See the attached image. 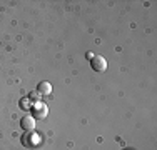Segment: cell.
I'll list each match as a JSON object with an SVG mask.
<instances>
[{
	"instance_id": "obj_3",
	"label": "cell",
	"mask_w": 157,
	"mask_h": 150,
	"mask_svg": "<svg viewBox=\"0 0 157 150\" xmlns=\"http://www.w3.org/2000/svg\"><path fill=\"white\" fill-rule=\"evenodd\" d=\"M47 115H48V108L44 103H35V105H33V117H35V118L44 120Z\"/></svg>"
},
{
	"instance_id": "obj_1",
	"label": "cell",
	"mask_w": 157,
	"mask_h": 150,
	"mask_svg": "<svg viewBox=\"0 0 157 150\" xmlns=\"http://www.w3.org/2000/svg\"><path fill=\"white\" fill-rule=\"evenodd\" d=\"M90 65L95 72H104V70H107V60L102 55H94L90 60Z\"/></svg>"
},
{
	"instance_id": "obj_7",
	"label": "cell",
	"mask_w": 157,
	"mask_h": 150,
	"mask_svg": "<svg viewBox=\"0 0 157 150\" xmlns=\"http://www.w3.org/2000/svg\"><path fill=\"white\" fill-rule=\"evenodd\" d=\"M20 107L22 108H29V107H30V102H29L27 99H22L20 100Z\"/></svg>"
},
{
	"instance_id": "obj_2",
	"label": "cell",
	"mask_w": 157,
	"mask_h": 150,
	"mask_svg": "<svg viewBox=\"0 0 157 150\" xmlns=\"http://www.w3.org/2000/svg\"><path fill=\"white\" fill-rule=\"evenodd\" d=\"M40 142V137L37 133H33V132H27L24 135V137H22V145H24V147H35L37 144H39Z\"/></svg>"
},
{
	"instance_id": "obj_5",
	"label": "cell",
	"mask_w": 157,
	"mask_h": 150,
	"mask_svg": "<svg viewBox=\"0 0 157 150\" xmlns=\"http://www.w3.org/2000/svg\"><path fill=\"white\" fill-rule=\"evenodd\" d=\"M37 92H39L40 95H50L52 93V85L48 84V82H40L39 87H37Z\"/></svg>"
},
{
	"instance_id": "obj_6",
	"label": "cell",
	"mask_w": 157,
	"mask_h": 150,
	"mask_svg": "<svg viewBox=\"0 0 157 150\" xmlns=\"http://www.w3.org/2000/svg\"><path fill=\"white\" fill-rule=\"evenodd\" d=\"M29 99L39 103V100H40V93H39V92H30V93H29Z\"/></svg>"
},
{
	"instance_id": "obj_4",
	"label": "cell",
	"mask_w": 157,
	"mask_h": 150,
	"mask_svg": "<svg viewBox=\"0 0 157 150\" xmlns=\"http://www.w3.org/2000/svg\"><path fill=\"white\" fill-rule=\"evenodd\" d=\"M20 125L25 132H33V129H35V118L30 117V115H25V117L20 120Z\"/></svg>"
}]
</instances>
